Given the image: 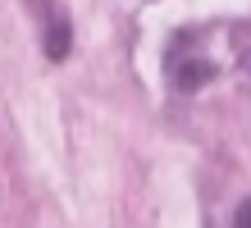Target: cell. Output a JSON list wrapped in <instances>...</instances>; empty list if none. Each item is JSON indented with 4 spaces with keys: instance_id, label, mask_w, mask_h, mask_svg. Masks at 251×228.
I'll return each instance as SVG.
<instances>
[{
    "instance_id": "3957f363",
    "label": "cell",
    "mask_w": 251,
    "mask_h": 228,
    "mask_svg": "<svg viewBox=\"0 0 251 228\" xmlns=\"http://www.w3.org/2000/svg\"><path fill=\"white\" fill-rule=\"evenodd\" d=\"M238 228H251V201H247V205L238 210Z\"/></svg>"
},
{
    "instance_id": "6da1fadb",
    "label": "cell",
    "mask_w": 251,
    "mask_h": 228,
    "mask_svg": "<svg viewBox=\"0 0 251 228\" xmlns=\"http://www.w3.org/2000/svg\"><path fill=\"white\" fill-rule=\"evenodd\" d=\"M69 46H73V27H69L64 14H55V19L46 23V55H50V59H64Z\"/></svg>"
},
{
    "instance_id": "7a4b0ae2",
    "label": "cell",
    "mask_w": 251,
    "mask_h": 228,
    "mask_svg": "<svg viewBox=\"0 0 251 228\" xmlns=\"http://www.w3.org/2000/svg\"><path fill=\"white\" fill-rule=\"evenodd\" d=\"M210 78H215V69H210V64H201V69H197V59H192V64L178 73V87L192 91V87H201V82H210Z\"/></svg>"
}]
</instances>
